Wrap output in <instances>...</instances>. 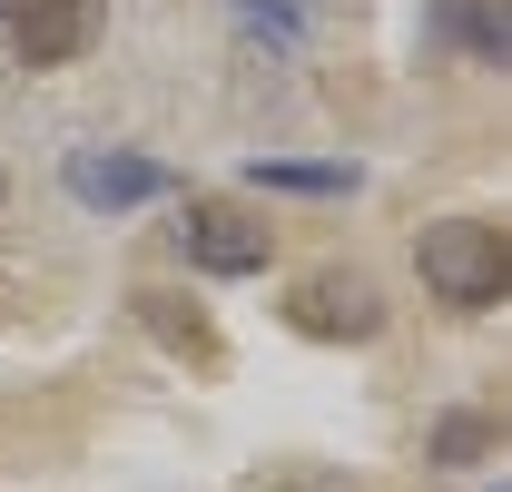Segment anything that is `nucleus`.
Segmentation results:
<instances>
[{
	"label": "nucleus",
	"instance_id": "11",
	"mask_svg": "<svg viewBox=\"0 0 512 492\" xmlns=\"http://www.w3.org/2000/svg\"><path fill=\"white\" fill-rule=\"evenodd\" d=\"M0 197H10V187H0Z\"/></svg>",
	"mask_w": 512,
	"mask_h": 492
},
{
	"label": "nucleus",
	"instance_id": "3",
	"mask_svg": "<svg viewBox=\"0 0 512 492\" xmlns=\"http://www.w3.org/2000/svg\"><path fill=\"white\" fill-rule=\"evenodd\" d=\"M178 246H188L197 276H256V266L276 256V227H266L256 207H237V197H188Z\"/></svg>",
	"mask_w": 512,
	"mask_h": 492
},
{
	"label": "nucleus",
	"instance_id": "6",
	"mask_svg": "<svg viewBox=\"0 0 512 492\" xmlns=\"http://www.w3.org/2000/svg\"><path fill=\"white\" fill-rule=\"evenodd\" d=\"M434 30H444L463 60H483V69H503V60H512V20H503V0H434Z\"/></svg>",
	"mask_w": 512,
	"mask_h": 492
},
{
	"label": "nucleus",
	"instance_id": "10",
	"mask_svg": "<svg viewBox=\"0 0 512 492\" xmlns=\"http://www.w3.org/2000/svg\"><path fill=\"white\" fill-rule=\"evenodd\" d=\"M296 492H335V483H296Z\"/></svg>",
	"mask_w": 512,
	"mask_h": 492
},
{
	"label": "nucleus",
	"instance_id": "8",
	"mask_svg": "<svg viewBox=\"0 0 512 492\" xmlns=\"http://www.w3.org/2000/svg\"><path fill=\"white\" fill-rule=\"evenodd\" d=\"M266 187H296V197H345L355 187V168L345 158H325V168H306V158H276V168H256Z\"/></svg>",
	"mask_w": 512,
	"mask_h": 492
},
{
	"label": "nucleus",
	"instance_id": "5",
	"mask_svg": "<svg viewBox=\"0 0 512 492\" xmlns=\"http://www.w3.org/2000/svg\"><path fill=\"white\" fill-rule=\"evenodd\" d=\"M69 197L79 207H148V197H168V168L158 158H128V148H69Z\"/></svg>",
	"mask_w": 512,
	"mask_h": 492
},
{
	"label": "nucleus",
	"instance_id": "4",
	"mask_svg": "<svg viewBox=\"0 0 512 492\" xmlns=\"http://www.w3.org/2000/svg\"><path fill=\"white\" fill-rule=\"evenodd\" d=\"M0 20L20 40V69H69L99 40V0H0Z\"/></svg>",
	"mask_w": 512,
	"mask_h": 492
},
{
	"label": "nucleus",
	"instance_id": "9",
	"mask_svg": "<svg viewBox=\"0 0 512 492\" xmlns=\"http://www.w3.org/2000/svg\"><path fill=\"white\" fill-rule=\"evenodd\" d=\"M434 453H444V463H483V453H493V424H483V414H444V424H434Z\"/></svg>",
	"mask_w": 512,
	"mask_h": 492
},
{
	"label": "nucleus",
	"instance_id": "7",
	"mask_svg": "<svg viewBox=\"0 0 512 492\" xmlns=\"http://www.w3.org/2000/svg\"><path fill=\"white\" fill-rule=\"evenodd\" d=\"M138 315H148V325H158V335H168L178 355H197V365H217V335H207V315H188L178 296H138Z\"/></svg>",
	"mask_w": 512,
	"mask_h": 492
},
{
	"label": "nucleus",
	"instance_id": "1",
	"mask_svg": "<svg viewBox=\"0 0 512 492\" xmlns=\"http://www.w3.org/2000/svg\"><path fill=\"white\" fill-rule=\"evenodd\" d=\"M414 256H424V286L463 315L503 306V286H512V227L503 217H434Z\"/></svg>",
	"mask_w": 512,
	"mask_h": 492
},
{
	"label": "nucleus",
	"instance_id": "2",
	"mask_svg": "<svg viewBox=\"0 0 512 492\" xmlns=\"http://www.w3.org/2000/svg\"><path fill=\"white\" fill-rule=\"evenodd\" d=\"M286 315H296V335H316V345H365V335H384V286L355 276V266H316V276L286 286Z\"/></svg>",
	"mask_w": 512,
	"mask_h": 492
}]
</instances>
